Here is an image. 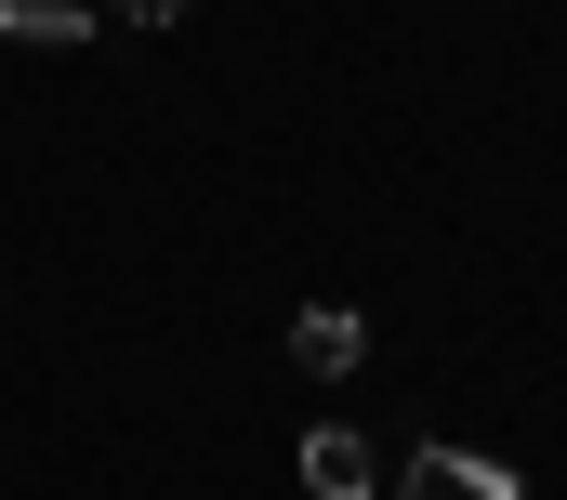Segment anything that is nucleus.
<instances>
[{
	"label": "nucleus",
	"mask_w": 567,
	"mask_h": 500,
	"mask_svg": "<svg viewBox=\"0 0 567 500\" xmlns=\"http://www.w3.org/2000/svg\"><path fill=\"white\" fill-rule=\"evenodd\" d=\"M106 13L93 0H0V40H40V53H66V40H93Z\"/></svg>",
	"instance_id": "20e7f679"
},
{
	"label": "nucleus",
	"mask_w": 567,
	"mask_h": 500,
	"mask_svg": "<svg viewBox=\"0 0 567 500\" xmlns=\"http://www.w3.org/2000/svg\"><path fill=\"white\" fill-rule=\"evenodd\" d=\"M290 475H303L317 500H370V488H383V461H370V435H343V421H317V435L290 448Z\"/></svg>",
	"instance_id": "7ed1b4c3"
},
{
	"label": "nucleus",
	"mask_w": 567,
	"mask_h": 500,
	"mask_svg": "<svg viewBox=\"0 0 567 500\" xmlns=\"http://www.w3.org/2000/svg\"><path fill=\"white\" fill-rule=\"evenodd\" d=\"M396 500H528L488 448H410V475H396Z\"/></svg>",
	"instance_id": "f257e3e1"
},
{
	"label": "nucleus",
	"mask_w": 567,
	"mask_h": 500,
	"mask_svg": "<svg viewBox=\"0 0 567 500\" xmlns=\"http://www.w3.org/2000/svg\"><path fill=\"white\" fill-rule=\"evenodd\" d=\"M357 356H370V316H357V303H303V316H290V369L303 382H343Z\"/></svg>",
	"instance_id": "f03ea898"
},
{
	"label": "nucleus",
	"mask_w": 567,
	"mask_h": 500,
	"mask_svg": "<svg viewBox=\"0 0 567 500\" xmlns=\"http://www.w3.org/2000/svg\"><path fill=\"white\" fill-rule=\"evenodd\" d=\"M106 13H120V27H185L198 0H106Z\"/></svg>",
	"instance_id": "39448f33"
}]
</instances>
